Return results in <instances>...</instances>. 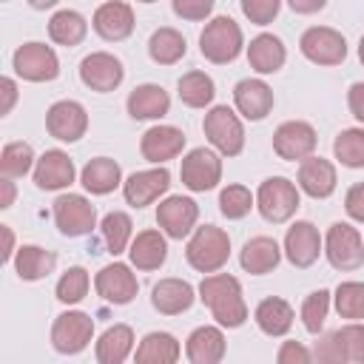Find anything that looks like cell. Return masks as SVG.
Masks as SVG:
<instances>
[{"label": "cell", "mask_w": 364, "mask_h": 364, "mask_svg": "<svg viewBox=\"0 0 364 364\" xmlns=\"http://www.w3.org/2000/svg\"><path fill=\"white\" fill-rule=\"evenodd\" d=\"M168 188H171V173L162 165L151 168V171H136L122 182V193L131 208H145V205L156 202Z\"/></svg>", "instance_id": "obj_17"}, {"label": "cell", "mask_w": 364, "mask_h": 364, "mask_svg": "<svg viewBox=\"0 0 364 364\" xmlns=\"http://www.w3.org/2000/svg\"><path fill=\"white\" fill-rule=\"evenodd\" d=\"M310 358H313L310 350L304 344H299V341H284L279 347V353H276V361L279 364H307Z\"/></svg>", "instance_id": "obj_48"}, {"label": "cell", "mask_w": 364, "mask_h": 364, "mask_svg": "<svg viewBox=\"0 0 364 364\" xmlns=\"http://www.w3.org/2000/svg\"><path fill=\"white\" fill-rule=\"evenodd\" d=\"M287 6L296 11V14H316L327 6V0H287Z\"/></svg>", "instance_id": "obj_52"}, {"label": "cell", "mask_w": 364, "mask_h": 364, "mask_svg": "<svg viewBox=\"0 0 364 364\" xmlns=\"http://www.w3.org/2000/svg\"><path fill=\"white\" fill-rule=\"evenodd\" d=\"M88 293V270L85 267H68L57 282V299L63 304H77Z\"/></svg>", "instance_id": "obj_44"}, {"label": "cell", "mask_w": 364, "mask_h": 364, "mask_svg": "<svg viewBox=\"0 0 364 364\" xmlns=\"http://www.w3.org/2000/svg\"><path fill=\"white\" fill-rule=\"evenodd\" d=\"M131 119H159L171 111V97L162 85L156 82H145V85H136L131 94H128V102H125Z\"/></svg>", "instance_id": "obj_27"}, {"label": "cell", "mask_w": 364, "mask_h": 364, "mask_svg": "<svg viewBox=\"0 0 364 364\" xmlns=\"http://www.w3.org/2000/svg\"><path fill=\"white\" fill-rule=\"evenodd\" d=\"M202 131L208 136V142L222 154V156H239L245 148V128L242 119L228 108V105H216L205 114L202 119Z\"/></svg>", "instance_id": "obj_5"}, {"label": "cell", "mask_w": 364, "mask_h": 364, "mask_svg": "<svg viewBox=\"0 0 364 364\" xmlns=\"http://www.w3.org/2000/svg\"><path fill=\"white\" fill-rule=\"evenodd\" d=\"M216 85L205 71H188L179 77V100L188 108H205L213 102Z\"/></svg>", "instance_id": "obj_37"}, {"label": "cell", "mask_w": 364, "mask_h": 364, "mask_svg": "<svg viewBox=\"0 0 364 364\" xmlns=\"http://www.w3.org/2000/svg\"><path fill=\"white\" fill-rule=\"evenodd\" d=\"M94 287H97V296L105 299L108 304H128V301H134V296H136V290H139L136 276H134L131 267L122 264V262L105 264V267L97 273Z\"/></svg>", "instance_id": "obj_16"}, {"label": "cell", "mask_w": 364, "mask_h": 364, "mask_svg": "<svg viewBox=\"0 0 364 364\" xmlns=\"http://www.w3.org/2000/svg\"><path fill=\"white\" fill-rule=\"evenodd\" d=\"M347 105H350V114L364 122V82H353L350 91H347Z\"/></svg>", "instance_id": "obj_50"}, {"label": "cell", "mask_w": 364, "mask_h": 364, "mask_svg": "<svg viewBox=\"0 0 364 364\" xmlns=\"http://www.w3.org/2000/svg\"><path fill=\"white\" fill-rule=\"evenodd\" d=\"M131 216L122 213V210H111L102 216V225H100V233H102V242L108 247L111 256H119L128 250L131 245Z\"/></svg>", "instance_id": "obj_38"}, {"label": "cell", "mask_w": 364, "mask_h": 364, "mask_svg": "<svg viewBox=\"0 0 364 364\" xmlns=\"http://www.w3.org/2000/svg\"><path fill=\"white\" fill-rule=\"evenodd\" d=\"M54 222L63 236H85L97 228V208L80 193H63L54 199Z\"/></svg>", "instance_id": "obj_10"}, {"label": "cell", "mask_w": 364, "mask_h": 364, "mask_svg": "<svg viewBox=\"0 0 364 364\" xmlns=\"http://www.w3.org/2000/svg\"><path fill=\"white\" fill-rule=\"evenodd\" d=\"M77 171L65 151H46L34 165V185L40 191H63L74 182Z\"/></svg>", "instance_id": "obj_22"}, {"label": "cell", "mask_w": 364, "mask_h": 364, "mask_svg": "<svg viewBox=\"0 0 364 364\" xmlns=\"http://www.w3.org/2000/svg\"><path fill=\"white\" fill-rule=\"evenodd\" d=\"M336 310L341 318H361L364 310V284L361 282H341L336 287Z\"/></svg>", "instance_id": "obj_45"}, {"label": "cell", "mask_w": 364, "mask_h": 364, "mask_svg": "<svg viewBox=\"0 0 364 364\" xmlns=\"http://www.w3.org/2000/svg\"><path fill=\"white\" fill-rule=\"evenodd\" d=\"M299 191L313 199H327L336 191V165L321 156H307L299 165Z\"/></svg>", "instance_id": "obj_23"}, {"label": "cell", "mask_w": 364, "mask_h": 364, "mask_svg": "<svg viewBox=\"0 0 364 364\" xmlns=\"http://www.w3.org/2000/svg\"><path fill=\"white\" fill-rule=\"evenodd\" d=\"M341 364H364V324H344L333 330Z\"/></svg>", "instance_id": "obj_40"}, {"label": "cell", "mask_w": 364, "mask_h": 364, "mask_svg": "<svg viewBox=\"0 0 364 364\" xmlns=\"http://www.w3.org/2000/svg\"><path fill=\"white\" fill-rule=\"evenodd\" d=\"M139 3H156V0H139Z\"/></svg>", "instance_id": "obj_57"}, {"label": "cell", "mask_w": 364, "mask_h": 364, "mask_svg": "<svg viewBox=\"0 0 364 364\" xmlns=\"http://www.w3.org/2000/svg\"><path fill=\"white\" fill-rule=\"evenodd\" d=\"M94 336V318L82 310L60 313L51 324V344L63 355H77L91 344Z\"/></svg>", "instance_id": "obj_7"}, {"label": "cell", "mask_w": 364, "mask_h": 364, "mask_svg": "<svg viewBox=\"0 0 364 364\" xmlns=\"http://www.w3.org/2000/svg\"><path fill=\"white\" fill-rule=\"evenodd\" d=\"M193 299H196V293H193L191 282H185V279H159L151 290V304L162 316H179L185 310H191Z\"/></svg>", "instance_id": "obj_24"}, {"label": "cell", "mask_w": 364, "mask_h": 364, "mask_svg": "<svg viewBox=\"0 0 364 364\" xmlns=\"http://www.w3.org/2000/svg\"><path fill=\"white\" fill-rule=\"evenodd\" d=\"M253 193L245 185H228L219 193V210L225 219H245L253 208Z\"/></svg>", "instance_id": "obj_42"}, {"label": "cell", "mask_w": 364, "mask_h": 364, "mask_svg": "<svg viewBox=\"0 0 364 364\" xmlns=\"http://www.w3.org/2000/svg\"><path fill=\"white\" fill-rule=\"evenodd\" d=\"M60 0H28V6L31 9H37V11H46V9H51V6H57Z\"/></svg>", "instance_id": "obj_55"}, {"label": "cell", "mask_w": 364, "mask_h": 364, "mask_svg": "<svg viewBox=\"0 0 364 364\" xmlns=\"http://www.w3.org/2000/svg\"><path fill=\"white\" fill-rule=\"evenodd\" d=\"M228 256H230V236L216 225L196 228L185 247L188 264L199 273H216L219 267H225Z\"/></svg>", "instance_id": "obj_2"}, {"label": "cell", "mask_w": 364, "mask_h": 364, "mask_svg": "<svg viewBox=\"0 0 364 364\" xmlns=\"http://www.w3.org/2000/svg\"><path fill=\"white\" fill-rule=\"evenodd\" d=\"M199 219V205L191 196H168L156 205V225L171 239H185Z\"/></svg>", "instance_id": "obj_14"}, {"label": "cell", "mask_w": 364, "mask_h": 364, "mask_svg": "<svg viewBox=\"0 0 364 364\" xmlns=\"http://www.w3.org/2000/svg\"><path fill=\"white\" fill-rule=\"evenodd\" d=\"M122 77H125L122 63L114 54H108V51H94V54L82 57V63H80V80H82V85L91 88V91H97V94H108L114 88H119Z\"/></svg>", "instance_id": "obj_13"}, {"label": "cell", "mask_w": 364, "mask_h": 364, "mask_svg": "<svg viewBox=\"0 0 364 364\" xmlns=\"http://www.w3.org/2000/svg\"><path fill=\"white\" fill-rule=\"evenodd\" d=\"M88 34V23L80 11L74 9H63V11H54L51 20H48V37L57 43V46H65V48H74L85 40Z\"/></svg>", "instance_id": "obj_34"}, {"label": "cell", "mask_w": 364, "mask_h": 364, "mask_svg": "<svg viewBox=\"0 0 364 364\" xmlns=\"http://www.w3.org/2000/svg\"><path fill=\"white\" fill-rule=\"evenodd\" d=\"M233 105L245 119L259 122L273 111V91L264 80H239L233 88Z\"/></svg>", "instance_id": "obj_20"}, {"label": "cell", "mask_w": 364, "mask_h": 364, "mask_svg": "<svg viewBox=\"0 0 364 364\" xmlns=\"http://www.w3.org/2000/svg\"><path fill=\"white\" fill-rule=\"evenodd\" d=\"M57 267V256L46 247H37V245H23L17 247L14 253V270L23 282H37V279H46L48 273H54Z\"/></svg>", "instance_id": "obj_32"}, {"label": "cell", "mask_w": 364, "mask_h": 364, "mask_svg": "<svg viewBox=\"0 0 364 364\" xmlns=\"http://www.w3.org/2000/svg\"><path fill=\"white\" fill-rule=\"evenodd\" d=\"M34 165V151L28 142H9L0 154V173L9 176V179H17V176H26Z\"/></svg>", "instance_id": "obj_41"}, {"label": "cell", "mask_w": 364, "mask_h": 364, "mask_svg": "<svg viewBox=\"0 0 364 364\" xmlns=\"http://www.w3.org/2000/svg\"><path fill=\"white\" fill-rule=\"evenodd\" d=\"M80 182L88 193L105 196V193H111L114 188L122 185V168L108 156H97V159L85 162V168L80 171Z\"/></svg>", "instance_id": "obj_29"}, {"label": "cell", "mask_w": 364, "mask_h": 364, "mask_svg": "<svg viewBox=\"0 0 364 364\" xmlns=\"http://www.w3.org/2000/svg\"><path fill=\"white\" fill-rule=\"evenodd\" d=\"M128 259L136 270H159L168 259V242L162 230H142L128 245Z\"/></svg>", "instance_id": "obj_25"}, {"label": "cell", "mask_w": 364, "mask_h": 364, "mask_svg": "<svg viewBox=\"0 0 364 364\" xmlns=\"http://www.w3.org/2000/svg\"><path fill=\"white\" fill-rule=\"evenodd\" d=\"M0 88H3V105H0V114H9L11 105H14V100H17V85H14L11 77H3V80H0Z\"/></svg>", "instance_id": "obj_51"}, {"label": "cell", "mask_w": 364, "mask_h": 364, "mask_svg": "<svg viewBox=\"0 0 364 364\" xmlns=\"http://www.w3.org/2000/svg\"><path fill=\"white\" fill-rule=\"evenodd\" d=\"M199 299L202 304L213 313V318L219 321V327H242L247 318V304L242 296V284L236 276L228 273H208L199 282Z\"/></svg>", "instance_id": "obj_1"}, {"label": "cell", "mask_w": 364, "mask_h": 364, "mask_svg": "<svg viewBox=\"0 0 364 364\" xmlns=\"http://www.w3.org/2000/svg\"><path fill=\"white\" fill-rule=\"evenodd\" d=\"M213 3H216V0H171L173 14L182 17V20H191V23L208 20L210 11H213Z\"/></svg>", "instance_id": "obj_47"}, {"label": "cell", "mask_w": 364, "mask_h": 364, "mask_svg": "<svg viewBox=\"0 0 364 364\" xmlns=\"http://www.w3.org/2000/svg\"><path fill=\"white\" fill-rule=\"evenodd\" d=\"M253 318H256V324H259V330H262L264 336L279 338V336H287V333H290L296 313H293V307H290L284 299L270 296V299H262V301H259Z\"/></svg>", "instance_id": "obj_31"}, {"label": "cell", "mask_w": 364, "mask_h": 364, "mask_svg": "<svg viewBox=\"0 0 364 364\" xmlns=\"http://www.w3.org/2000/svg\"><path fill=\"white\" fill-rule=\"evenodd\" d=\"M330 313V290H313L301 304V324L307 333L318 336L324 327V318Z\"/></svg>", "instance_id": "obj_43"}, {"label": "cell", "mask_w": 364, "mask_h": 364, "mask_svg": "<svg viewBox=\"0 0 364 364\" xmlns=\"http://www.w3.org/2000/svg\"><path fill=\"white\" fill-rule=\"evenodd\" d=\"M279 9H282V0H242V14L256 26L273 23Z\"/></svg>", "instance_id": "obj_46"}, {"label": "cell", "mask_w": 364, "mask_h": 364, "mask_svg": "<svg viewBox=\"0 0 364 364\" xmlns=\"http://www.w3.org/2000/svg\"><path fill=\"white\" fill-rule=\"evenodd\" d=\"M299 205H301L299 188L287 176H270L256 191V208L262 219L270 225H284L299 210Z\"/></svg>", "instance_id": "obj_4"}, {"label": "cell", "mask_w": 364, "mask_h": 364, "mask_svg": "<svg viewBox=\"0 0 364 364\" xmlns=\"http://www.w3.org/2000/svg\"><path fill=\"white\" fill-rule=\"evenodd\" d=\"M131 350H134V330L128 324H114L100 336L94 355L100 364H122L131 355Z\"/></svg>", "instance_id": "obj_33"}, {"label": "cell", "mask_w": 364, "mask_h": 364, "mask_svg": "<svg viewBox=\"0 0 364 364\" xmlns=\"http://www.w3.org/2000/svg\"><path fill=\"white\" fill-rule=\"evenodd\" d=\"M134 358L139 364H173L179 358V341L171 333H148L139 341Z\"/></svg>", "instance_id": "obj_36"}, {"label": "cell", "mask_w": 364, "mask_h": 364, "mask_svg": "<svg viewBox=\"0 0 364 364\" xmlns=\"http://www.w3.org/2000/svg\"><path fill=\"white\" fill-rule=\"evenodd\" d=\"M179 176H182V185L193 193L213 191L222 179V159L210 148H193L182 156Z\"/></svg>", "instance_id": "obj_9"}, {"label": "cell", "mask_w": 364, "mask_h": 364, "mask_svg": "<svg viewBox=\"0 0 364 364\" xmlns=\"http://www.w3.org/2000/svg\"><path fill=\"white\" fill-rule=\"evenodd\" d=\"M185 51H188L185 37L171 26L156 28L151 34V40H148V54H151V60L156 65H173V63H179L185 57Z\"/></svg>", "instance_id": "obj_35"}, {"label": "cell", "mask_w": 364, "mask_h": 364, "mask_svg": "<svg viewBox=\"0 0 364 364\" xmlns=\"http://www.w3.org/2000/svg\"><path fill=\"white\" fill-rule=\"evenodd\" d=\"M279 262H282V247L270 236H253V239H247L245 247H242V253H239V264L250 276H264V273L276 270Z\"/></svg>", "instance_id": "obj_26"}, {"label": "cell", "mask_w": 364, "mask_h": 364, "mask_svg": "<svg viewBox=\"0 0 364 364\" xmlns=\"http://www.w3.org/2000/svg\"><path fill=\"white\" fill-rule=\"evenodd\" d=\"M333 154L344 168H364V128H344L333 142Z\"/></svg>", "instance_id": "obj_39"}, {"label": "cell", "mask_w": 364, "mask_h": 364, "mask_svg": "<svg viewBox=\"0 0 364 364\" xmlns=\"http://www.w3.org/2000/svg\"><path fill=\"white\" fill-rule=\"evenodd\" d=\"M287 60L284 43L276 34H259L247 46V63L259 74H276Z\"/></svg>", "instance_id": "obj_30"}, {"label": "cell", "mask_w": 364, "mask_h": 364, "mask_svg": "<svg viewBox=\"0 0 364 364\" xmlns=\"http://www.w3.org/2000/svg\"><path fill=\"white\" fill-rule=\"evenodd\" d=\"M134 23H136V20H134V9H131L128 3H122V0H108V3H102V6L94 11V20H91L94 31H97L105 43H119V40L131 37Z\"/></svg>", "instance_id": "obj_18"}, {"label": "cell", "mask_w": 364, "mask_h": 364, "mask_svg": "<svg viewBox=\"0 0 364 364\" xmlns=\"http://www.w3.org/2000/svg\"><path fill=\"white\" fill-rule=\"evenodd\" d=\"M361 318H364V310H361Z\"/></svg>", "instance_id": "obj_58"}, {"label": "cell", "mask_w": 364, "mask_h": 364, "mask_svg": "<svg viewBox=\"0 0 364 364\" xmlns=\"http://www.w3.org/2000/svg\"><path fill=\"white\" fill-rule=\"evenodd\" d=\"M185 355L191 364H219L225 358V336L219 327L202 324L188 336Z\"/></svg>", "instance_id": "obj_28"}, {"label": "cell", "mask_w": 364, "mask_h": 364, "mask_svg": "<svg viewBox=\"0 0 364 364\" xmlns=\"http://www.w3.org/2000/svg\"><path fill=\"white\" fill-rule=\"evenodd\" d=\"M344 210H347L350 219L364 222V182H358V185H353V188L347 191V196H344Z\"/></svg>", "instance_id": "obj_49"}, {"label": "cell", "mask_w": 364, "mask_h": 364, "mask_svg": "<svg viewBox=\"0 0 364 364\" xmlns=\"http://www.w3.org/2000/svg\"><path fill=\"white\" fill-rule=\"evenodd\" d=\"M324 256L336 270H358L364 264V239H361V233L347 222L330 225V230L324 236Z\"/></svg>", "instance_id": "obj_6"}, {"label": "cell", "mask_w": 364, "mask_h": 364, "mask_svg": "<svg viewBox=\"0 0 364 364\" xmlns=\"http://www.w3.org/2000/svg\"><path fill=\"white\" fill-rule=\"evenodd\" d=\"M242 28L236 20L219 14L213 20L205 23L202 34H199V51L208 63H216V65H225V63H233L239 54H242Z\"/></svg>", "instance_id": "obj_3"}, {"label": "cell", "mask_w": 364, "mask_h": 364, "mask_svg": "<svg viewBox=\"0 0 364 364\" xmlns=\"http://www.w3.org/2000/svg\"><path fill=\"white\" fill-rule=\"evenodd\" d=\"M273 151H276L279 159H287V162H301V159L313 156V151H316L313 125L301 122V119L282 122L273 134Z\"/></svg>", "instance_id": "obj_12"}, {"label": "cell", "mask_w": 364, "mask_h": 364, "mask_svg": "<svg viewBox=\"0 0 364 364\" xmlns=\"http://www.w3.org/2000/svg\"><path fill=\"white\" fill-rule=\"evenodd\" d=\"M321 253V236L313 222H296L284 233V256L293 267H310L316 264Z\"/></svg>", "instance_id": "obj_19"}, {"label": "cell", "mask_w": 364, "mask_h": 364, "mask_svg": "<svg viewBox=\"0 0 364 364\" xmlns=\"http://www.w3.org/2000/svg\"><path fill=\"white\" fill-rule=\"evenodd\" d=\"M0 233H3V242H6L3 262H9V259H11V253H14V236H11V228H9V225H0Z\"/></svg>", "instance_id": "obj_54"}, {"label": "cell", "mask_w": 364, "mask_h": 364, "mask_svg": "<svg viewBox=\"0 0 364 364\" xmlns=\"http://www.w3.org/2000/svg\"><path fill=\"white\" fill-rule=\"evenodd\" d=\"M46 131L60 142H77L88 131V114L74 100H60L46 111Z\"/></svg>", "instance_id": "obj_15"}, {"label": "cell", "mask_w": 364, "mask_h": 364, "mask_svg": "<svg viewBox=\"0 0 364 364\" xmlns=\"http://www.w3.org/2000/svg\"><path fill=\"white\" fill-rule=\"evenodd\" d=\"M301 54L316 65H338L347 57V40L330 26H313L299 40Z\"/></svg>", "instance_id": "obj_11"}, {"label": "cell", "mask_w": 364, "mask_h": 364, "mask_svg": "<svg viewBox=\"0 0 364 364\" xmlns=\"http://www.w3.org/2000/svg\"><path fill=\"white\" fill-rule=\"evenodd\" d=\"M182 148H185V134L179 128H173V125H154L139 139L142 156L148 162H154V165H162V162L179 156Z\"/></svg>", "instance_id": "obj_21"}, {"label": "cell", "mask_w": 364, "mask_h": 364, "mask_svg": "<svg viewBox=\"0 0 364 364\" xmlns=\"http://www.w3.org/2000/svg\"><path fill=\"white\" fill-rule=\"evenodd\" d=\"M3 199H0V208H11V202H14V182L9 179V176H3Z\"/></svg>", "instance_id": "obj_53"}, {"label": "cell", "mask_w": 364, "mask_h": 364, "mask_svg": "<svg viewBox=\"0 0 364 364\" xmlns=\"http://www.w3.org/2000/svg\"><path fill=\"white\" fill-rule=\"evenodd\" d=\"M14 74L28 82H51L60 74V60L46 43H23L11 57Z\"/></svg>", "instance_id": "obj_8"}, {"label": "cell", "mask_w": 364, "mask_h": 364, "mask_svg": "<svg viewBox=\"0 0 364 364\" xmlns=\"http://www.w3.org/2000/svg\"><path fill=\"white\" fill-rule=\"evenodd\" d=\"M358 60H361V65H364V37L358 40Z\"/></svg>", "instance_id": "obj_56"}]
</instances>
